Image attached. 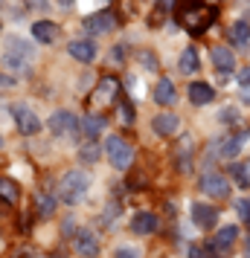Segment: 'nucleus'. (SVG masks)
Returning a JSON list of instances; mask_svg holds the SVG:
<instances>
[{"label":"nucleus","mask_w":250,"mask_h":258,"mask_svg":"<svg viewBox=\"0 0 250 258\" xmlns=\"http://www.w3.org/2000/svg\"><path fill=\"white\" fill-rule=\"evenodd\" d=\"M247 131L241 128V134H236V137H233V140H224L221 142V148H218V151H221V157H227V160H233V157H236L238 151H241V142H247Z\"/></svg>","instance_id":"nucleus-21"},{"label":"nucleus","mask_w":250,"mask_h":258,"mask_svg":"<svg viewBox=\"0 0 250 258\" xmlns=\"http://www.w3.org/2000/svg\"><path fill=\"white\" fill-rule=\"evenodd\" d=\"M117 93H119V82L114 76H105L99 82V87L93 90V105H111L117 99Z\"/></svg>","instance_id":"nucleus-7"},{"label":"nucleus","mask_w":250,"mask_h":258,"mask_svg":"<svg viewBox=\"0 0 250 258\" xmlns=\"http://www.w3.org/2000/svg\"><path fill=\"white\" fill-rule=\"evenodd\" d=\"M53 212H56V198L41 195V198H38V215H41V218H49Z\"/></svg>","instance_id":"nucleus-27"},{"label":"nucleus","mask_w":250,"mask_h":258,"mask_svg":"<svg viewBox=\"0 0 250 258\" xmlns=\"http://www.w3.org/2000/svg\"><path fill=\"white\" fill-rule=\"evenodd\" d=\"M131 229L137 235H155L160 229V218H157L155 212H137L131 221Z\"/></svg>","instance_id":"nucleus-8"},{"label":"nucleus","mask_w":250,"mask_h":258,"mask_svg":"<svg viewBox=\"0 0 250 258\" xmlns=\"http://www.w3.org/2000/svg\"><path fill=\"white\" fill-rule=\"evenodd\" d=\"M236 209H238V215H241V221H244V223L250 226V200H241Z\"/></svg>","instance_id":"nucleus-30"},{"label":"nucleus","mask_w":250,"mask_h":258,"mask_svg":"<svg viewBox=\"0 0 250 258\" xmlns=\"http://www.w3.org/2000/svg\"><path fill=\"white\" fill-rule=\"evenodd\" d=\"M12 116H15V122H18V131H21L24 137H35L38 131H41V119H38L26 105H12Z\"/></svg>","instance_id":"nucleus-4"},{"label":"nucleus","mask_w":250,"mask_h":258,"mask_svg":"<svg viewBox=\"0 0 250 258\" xmlns=\"http://www.w3.org/2000/svg\"><path fill=\"white\" fill-rule=\"evenodd\" d=\"M73 249L82 258H96L99 255V241H96L93 232L82 229V232H76V238H73Z\"/></svg>","instance_id":"nucleus-6"},{"label":"nucleus","mask_w":250,"mask_h":258,"mask_svg":"<svg viewBox=\"0 0 250 258\" xmlns=\"http://www.w3.org/2000/svg\"><path fill=\"white\" fill-rule=\"evenodd\" d=\"M180 73H186V76H192V73L201 67V61H198V49L195 47H186L183 52H180Z\"/></svg>","instance_id":"nucleus-23"},{"label":"nucleus","mask_w":250,"mask_h":258,"mask_svg":"<svg viewBox=\"0 0 250 258\" xmlns=\"http://www.w3.org/2000/svg\"><path fill=\"white\" fill-rule=\"evenodd\" d=\"M12 84H15L12 76H9V79H6V76H0V87H12Z\"/></svg>","instance_id":"nucleus-35"},{"label":"nucleus","mask_w":250,"mask_h":258,"mask_svg":"<svg viewBox=\"0 0 250 258\" xmlns=\"http://www.w3.org/2000/svg\"><path fill=\"white\" fill-rule=\"evenodd\" d=\"M143 67L157 70V55H155V52H143Z\"/></svg>","instance_id":"nucleus-31"},{"label":"nucleus","mask_w":250,"mask_h":258,"mask_svg":"<svg viewBox=\"0 0 250 258\" xmlns=\"http://www.w3.org/2000/svg\"><path fill=\"white\" fill-rule=\"evenodd\" d=\"M241 99H244V102H250V84H241Z\"/></svg>","instance_id":"nucleus-36"},{"label":"nucleus","mask_w":250,"mask_h":258,"mask_svg":"<svg viewBox=\"0 0 250 258\" xmlns=\"http://www.w3.org/2000/svg\"><path fill=\"white\" fill-rule=\"evenodd\" d=\"M180 21H183V26H186V32L201 35V32H207L210 24L215 21V12L213 9H204V6H195V9H186V12L180 15Z\"/></svg>","instance_id":"nucleus-3"},{"label":"nucleus","mask_w":250,"mask_h":258,"mask_svg":"<svg viewBox=\"0 0 250 258\" xmlns=\"http://www.w3.org/2000/svg\"><path fill=\"white\" fill-rule=\"evenodd\" d=\"M29 6H38V9H44V6H47V0H29Z\"/></svg>","instance_id":"nucleus-37"},{"label":"nucleus","mask_w":250,"mask_h":258,"mask_svg":"<svg viewBox=\"0 0 250 258\" xmlns=\"http://www.w3.org/2000/svg\"><path fill=\"white\" fill-rule=\"evenodd\" d=\"M79 160H82V163H96V160H99V148H96V145H84L82 151H79Z\"/></svg>","instance_id":"nucleus-28"},{"label":"nucleus","mask_w":250,"mask_h":258,"mask_svg":"<svg viewBox=\"0 0 250 258\" xmlns=\"http://www.w3.org/2000/svg\"><path fill=\"white\" fill-rule=\"evenodd\" d=\"M76 125H79V122H76V116H73V113H67V110H59V113H53V116H49V131H53L56 137H67Z\"/></svg>","instance_id":"nucleus-10"},{"label":"nucleus","mask_w":250,"mask_h":258,"mask_svg":"<svg viewBox=\"0 0 250 258\" xmlns=\"http://www.w3.org/2000/svg\"><path fill=\"white\" fill-rule=\"evenodd\" d=\"M59 3H64V6H70V3H73V0H59Z\"/></svg>","instance_id":"nucleus-39"},{"label":"nucleus","mask_w":250,"mask_h":258,"mask_svg":"<svg viewBox=\"0 0 250 258\" xmlns=\"http://www.w3.org/2000/svg\"><path fill=\"white\" fill-rule=\"evenodd\" d=\"M230 174L236 177V183L241 188H250V165H233V168H230Z\"/></svg>","instance_id":"nucleus-26"},{"label":"nucleus","mask_w":250,"mask_h":258,"mask_svg":"<svg viewBox=\"0 0 250 258\" xmlns=\"http://www.w3.org/2000/svg\"><path fill=\"white\" fill-rule=\"evenodd\" d=\"M0 145H3V137H0Z\"/></svg>","instance_id":"nucleus-40"},{"label":"nucleus","mask_w":250,"mask_h":258,"mask_svg":"<svg viewBox=\"0 0 250 258\" xmlns=\"http://www.w3.org/2000/svg\"><path fill=\"white\" fill-rule=\"evenodd\" d=\"M3 64H6V70H12V73H24L29 67V61L24 55H15V52H6V49H3Z\"/></svg>","instance_id":"nucleus-25"},{"label":"nucleus","mask_w":250,"mask_h":258,"mask_svg":"<svg viewBox=\"0 0 250 258\" xmlns=\"http://www.w3.org/2000/svg\"><path fill=\"white\" fill-rule=\"evenodd\" d=\"M79 128H82L84 137H99L102 131H105V116H84L82 122H79Z\"/></svg>","instance_id":"nucleus-24"},{"label":"nucleus","mask_w":250,"mask_h":258,"mask_svg":"<svg viewBox=\"0 0 250 258\" xmlns=\"http://www.w3.org/2000/svg\"><path fill=\"white\" fill-rule=\"evenodd\" d=\"M201 191L204 195H210V198H221L224 200L227 195H230V183H227L224 174H204L201 177Z\"/></svg>","instance_id":"nucleus-5"},{"label":"nucleus","mask_w":250,"mask_h":258,"mask_svg":"<svg viewBox=\"0 0 250 258\" xmlns=\"http://www.w3.org/2000/svg\"><path fill=\"white\" fill-rule=\"evenodd\" d=\"M175 3H178V0H157V9H160V12H172Z\"/></svg>","instance_id":"nucleus-34"},{"label":"nucleus","mask_w":250,"mask_h":258,"mask_svg":"<svg viewBox=\"0 0 250 258\" xmlns=\"http://www.w3.org/2000/svg\"><path fill=\"white\" fill-rule=\"evenodd\" d=\"M67 52H70L76 61H82V64H90V61H93V55H96V47L90 44V41H70Z\"/></svg>","instance_id":"nucleus-15"},{"label":"nucleus","mask_w":250,"mask_h":258,"mask_svg":"<svg viewBox=\"0 0 250 258\" xmlns=\"http://www.w3.org/2000/svg\"><path fill=\"white\" fill-rule=\"evenodd\" d=\"M152 128H155L157 134H160V137H172V134H178L180 119L175 116V113H160V116H155Z\"/></svg>","instance_id":"nucleus-13"},{"label":"nucleus","mask_w":250,"mask_h":258,"mask_svg":"<svg viewBox=\"0 0 250 258\" xmlns=\"http://www.w3.org/2000/svg\"><path fill=\"white\" fill-rule=\"evenodd\" d=\"M175 96H178V90H175V84L169 82V79H160L157 82V87H155V102L157 105H172L175 102Z\"/></svg>","instance_id":"nucleus-17"},{"label":"nucleus","mask_w":250,"mask_h":258,"mask_svg":"<svg viewBox=\"0 0 250 258\" xmlns=\"http://www.w3.org/2000/svg\"><path fill=\"white\" fill-rule=\"evenodd\" d=\"M87 186H90V177L87 174H82V171H67L59 183V198L73 206V203H79L84 198Z\"/></svg>","instance_id":"nucleus-1"},{"label":"nucleus","mask_w":250,"mask_h":258,"mask_svg":"<svg viewBox=\"0 0 250 258\" xmlns=\"http://www.w3.org/2000/svg\"><path fill=\"white\" fill-rule=\"evenodd\" d=\"M192 221L198 223L201 229H213L215 223H218V209L207 206V203H195L192 206Z\"/></svg>","instance_id":"nucleus-11"},{"label":"nucleus","mask_w":250,"mask_h":258,"mask_svg":"<svg viewBox=\"0 0 250 258\" xmlns=\"http://www.w3.org/2000/svg\"><path fill=\"white\" fill-rule=\"evenodd\" d=\"M189 258H213V255L207 252V246H192V249H189Z\"/></svg>","instance_id":"nucleus-33"},{"label":"nucleus","mask_w":250,"mask_h":258,"mask_svg":"<svg viewBox=\"0 0 250 258\" xmlns=\"http://www.w3.org/2000/svg\"><path fill=\"white\" fill-rule=\"evenodd\" d=\"M114 258H137V249H134V246H119Z\"/></svg>","instance_id":"nucleus-32"},{"label":"nucleus","mask_w":250,"mask_h":258,"mask_svg":"<svg viewBox=\"0 0 250 258\" xmlns=\"http://www.w3.org/2000/svg\"><path fill=\"white\" fill-rule=\"evenodd\" d=\"M213 96H215V90H213L207 82H192V84H189V99H192V105H207V102H213Z\"/></svg>","instance_id":"nucleus-16"},{"label":"nucleus","mask_w":250,"mask_h":258,"mask_svg":"<svg viewBox=\"0 0 250 258\" xmlns=\"http://www.w3.org/2000/svg\"><path fill=\"white\" fill-rule=\"evenodd\" d=\"M0 200L3 203H18L21 200V186L12 177H0Z\"/></svg>","instance_id":"nucleus-20"},{"label":"nucleus","mask_w":250,"mask_h":258,"mask_svg":"<svg viewBox=\"0 0 250 258\" xmlns=\"http://www.w3.org/2000/svg\"><path fill=\"white\" fill-rule=\"evenodd\" d=\"M32 38H35L38 44H53L59 38V26L49 24V21H35L32 24Z\"/></svg>","instance_id":"nucleus-12"},{"label":"nucleus","mask_w":250,"mask_h":258,"mask_svg":"<svg viewBox=\"0 0 250 258\" xmlns=\"http://www.w3.org/2000/svg\"><path fill=\"white\" fill-rule=\"evenodd\" d=\"M244 258H250V238H247V246H244Z\"/></svg>","instance_id":"nucleus-38"},{"label":"nucleus","mask_w":250,"mask_h":258,"mask_svg":"<svg viewBox=\"0 0 250 258\" xmlns=\"http://www.w3.org/2000/svg\"><path fill=\"white\" fill-rule=\"evenodd\" d=\"M213 64H215V70L230 73L233 67H236V55H233V49L230 47H213Z\"/></svg>","instance_id":"nucleus-14"},{"label":"nucleus","mask_w":250,"mask_h":258,"mask_svg":"<svg viewBox=\"0 0 250 258\" xmlns=\"http://www.w3.org/2000/svg\"><path fill=\"white\" fill-rule=\"evenodd\" d=\"M6 52L24 55L26 61H32V58H35V52H32V44H29V41H24V38H18V35H12L9 41H6Z\"/></svg>","instance_id":"nucleus-22"},{"label":"nucleus","mask_w":250,"mask_h":258,"mask_svg":"<svg viewBox=\"0 0 250 258\" xmlns=\"http://www.w3.org/2000/svg\"><path fill=\"white\" fill-rule=\"evenodd\" d=\"M236 238H238V226H233V223H230V226H221V229L215 232L213 246H218L221 252H227V249L233 246V241H236Z\"/></svg>","instance_id":"nucleus-18"},{"label":"nucleus","mask_w":250,"mask_h":258,"mask_svg":"<svg viewBox=\"0 0 250 258\" xmlns=\"http://www.w3.org/2000/svg\"><path fill=\"white\" fill-rule=\"evenodd\" d=\"M114 26H117V15L108 12V9L99 12V15H90V18L84 21V29H87V32H111Z\"/></svg>","instance_id":"nucleus-9"},{"label":"nucleus","mask_w":250,"mask_h":258,"mask_svg":"<svg viewBox=\"0 0 250 258\" xmlns=\"http://www.w3.org/2000/svg\"><path fill=\"white\" fill-rule=\"evenodd\" d=\"M230 41H233L236 47L247 49V47H250V24H244V21H236V24L230 26Z\"/></svg>","instance_id":"nucleus-19"},{"label":"nucleus","mask_w":250,"mask_h":258,"mask_svg":"<svg viewBox=\"0 0 250 258\" xmlns=\"http://www.w3.org/2000/svg\"><path fill=\"white\" fill-rule=\"evenodd\" d=\"M105 154H108V160H111V165L119 168V171H125L134 160V148L122 140V137H111V140L105 142Z\"/></svg>","instance_id":"nucleus-2"},{"label":"nucleus","mask_w":250,"mask_h":258,"mask_svg":"<svg viewBox=\"0 0 250 258\" xmlns=\"http://www.w3.org/2000/svg\"><path fill=\"white\" fill-rule=\"evenodd\" d=\"M119 119H122V122H128V125L134 122V107L128 105V102H125V105L119 107Z\"/></svg>","instance_id":"nucleus-29"}]
</instances>
